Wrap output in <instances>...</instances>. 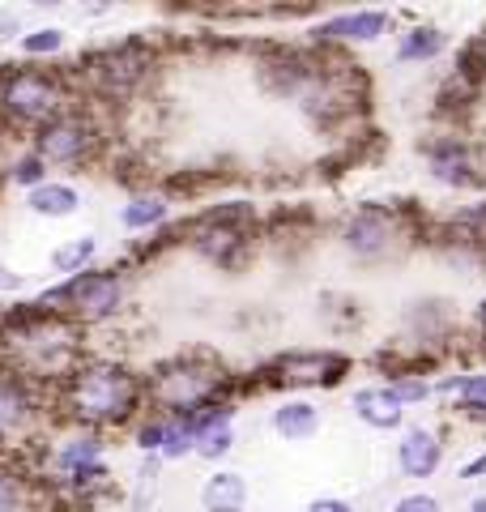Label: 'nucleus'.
Instances as JSON below:
<instances>
[{"label":"nucleus","instance_id":"5701e85b","mask_svg":"<svg viewBox=\"0 0 486 512\" xmlns=\"http://www.w3.org/2000/svg\"><path fill=\"white\" fill-rule=\"evenodd\" d=\"M26 210L39 214V218H69L81 210V192L64 180H47L43 188L26 192Z\"/></svg>","mask_w":486,"mask_h":512},{"label":"nucleus","instance_id":"2f4dec72","mask_svg":"<svg viewBox=\"0 0 486 512\" xmlns=\"http://www.w3.org/2000/svg\"><path fill=\"white\" fill-rule=\"evenodd\" d=\"M231 448H235V427H218V431H209V436H201L197 457L201 461H222V457H231Z\"/></svg>","mask_w":486,"mask_h":512},{"label":"nucleus","instance_id":"b1692460","mask_svg":"<svg viewBox=\"0 0 486 512\" xmlns=\"http://www.w3.org/2000/svg\"><path fill=\"white\" fill-rule=\"evenodd\" d=\"M99 256V239L94 235H77L73 244H64L52 252V269L60 278H77V274H86V269H94L90 261Z\"/></svg>","mask_w":486,"mask_h":512},{"label":"nucleus","instance_id":"c85d7f7f","mask_svg":"<svg viewBox=\"0 0 486 512\" xmlns=\"http://www.w3.org/2000/svg\"><path fill=\"white\" fill-rule=\"evenodd\" d=\"M162 440H167V414H145V419L133 427V444L141 448L145 457H154V453H162Z\"/></svg>","mask_w":486,"mask_h":512},{"label":"nucleus","instance_id":"f3484780","mask_svg":"<svg viewBox=\"0 0 486 512\" xmlns=\"http://www.w3.org/2000/svg\"><path fill=\"white\" fill-rule=\"evenodd\" d=\"M350 410L371 431H401L405 423V402L393 393V384H363V389H354Z\"/></svg>","mask_w":486,"mask_h":512},{"label":"nucleus","instance_id":"f257e3e1","mask_svg":"<svg viewBox=\"0 0 486 512\" xmlns=\"http://www.w3.org/2000/svg\"><path fill=\"white\" fill-rule=\"evenodd\" d=\"M0 359L56 393L86 359L81 355V325L73 316L47 308L43 299L9 308L0 316Z\"/></svg>","mask_w":486,"mask_h":512},{"label":"nucleus","instance_id":"423d86ee","mask_svg":"<svg viewBox=\"0 0 486 512\" xmlns=\"http://www.w3.org/2000/svg\"><path fill=\"white\" fill-rule=\"evenodd\" d=\"M184 239L197 248L201 261L218 269H239L248 265V256L256 248V210L248 201L214 205V210H205L188 222Z\"/></svg>","mask_w":486,"mask_h":512},{"label":"nucleus","instance_id":"7ed1b4c3","mask_svg":"<svg viewBox=\"0 0 486 512\" xmlns=\"http://www.w3.org/2000/svg\"><path fill=\"white\" fill-rule=\"evenodd\" d=\"M239 376H231L218 355L209 350H188V355H171L150 367L145 376V393H150L154 414H201L209 406L231 402Z\"/></svg>","mask_w":486,"mask_h":512},{"label":"nucleus","instance_id":"412c9836","mask_svg":"<svg viewBox=\"0 0 486 512\" xmlns=\"http://www.w3.org/2000/svg\"><path fill=\"white\" fill-rule=\"evenodd\" d=\"M448 52V30L435 22H414L405 35L397 39V60L401 64H431Z\"/></svg>","mask_w":486,"mask_h":512},{"label":"nucleus","instance_id":"6ab92c4d","mask_svg":"<svg viewBox=\"0 0 486 512\" xmlns=\"http://www.w3.org/2000/svg\"><path fill=\"white\" fill-rule=\"evenodd\" d=\"M273 436L286 440V444H303V440H312L320 423H324V414L316 402H307V397H286V402H278V410H273Z\"/></svg>","mask_w":486,"mask_h":512},{"label":"nucleus","instance_id":"9b49d317","mask_svg":"<svg viewBox=\"0 0 486 512\" xmlns=\"http://www.w3.org/2000/svg\"><path fill=\"white\" fill-rule=\"evenodd\" d=\"M35 150L47 167H86L94 150H99V128H94V120H86L81 111H64L60 120L43 124L35 133Z\"/></svg>","mask_w":486,"mask_h":512},{"label":"nucleus","instance_id":"c756f323","mask_svg":"<svg viewBox=\"0 0 486 512\" xmlns=\"http://www.w3.org/2000/svg\"><path fill=\"white\" fill-rule=\"evenodd\" d=\"M384 384H393V393L405 402V410L435 397V380H427V376H401V380H384Z\"/></svg>","mask_w":486,"mask_h":512},{"label":"nucleus","instance_id":"4468645a","mask_svg":"<svg viewBox=\"0 0 486 512\" xmlns=\"http://www.w3.org/2000/svg\"><path fill=\"white\" fill-rule=\"evenodd\" d=\"M393 30V13L388 9H354V13H337V18H324L307 30V43L312 47H337L346 52L354 43H376Z\"/></svg>","mask_w":486,"mask_h":512},{"label":"nucleus","instance_id":"9d476101","mask_svg":"<svg viewBox=\"0 0 486 512\" xmlns=\"http://www.w3.org/2000/svg\"><path fill=\"white\" fill-rule=\"evenodd\" d=\"M350 355L342 350H282L265 367V389H337L350 376Z\"/></svg>","mask_w":486,"mask_h":512},{"label":"nucleus","instance_id":"6e6552de","mask_svg":"<svg viewBox=\"0 0 486 512\" xmlns=\"http://www.w3.org/2000/svg\"><path fill=\"white\" fill-rule=\"evenodd\" d=\"M154 73V52L145 43H116L94 52L86 64L77 69V77L86 82L90 99H111V103H128Z\"/></svg>","mask_w":486,"mask_h":512},{"label":"nucleus","instance_id":"0eeeda50","mask_svg":"<svg viewBox=\"0 0 486 512\" xmlns=\"http://www.w3.org/2000/svg\"><path fill=\"white\" fill-rule=\"evenodd\" d=\"M47 308H56L64 316H73L81 329L86 325H107L124 312V299H128V278L120 269H86L77 278H64L56 282L52 291L39 295Z\"/></svg>","mask_w":486,"mask_h":512},{"label":"nucleus","instance_id":"7c9ffc66","mask_svg":"<svg viewBox=\"0 0 486 512\" xmlns=\"http://www.w3.org/2000/svg\"><path fill=\"white\" fill-rule=\"evenodd\" d=\"M167 466L158 453L154 457H145L141 461V474H137V495H133V508L141 512V508H150V500H154V487H158V470Z\"/></svg>","mask_w":486,"mask_h":512},{"label":"nucleus","instance_id":"1a4fd4ad","mask_svg":"<svg viewBox=\"0 0 486 512\" xmlns=\"http://www.w3.org/2000/svg\"><path fill=\"white\" fill-rule=\"evenodd\" d=\"M418 154H423L431 180L452 192H469L486 184V163L465 128H440L427 141H418Z\"/></svg>","mask_w":486,"mask_h":512},{"label":"nucleus","instance_id":"4be33fe9","mask_svg":"<svg viewBox=\"0 0 486 512\" xmlns=\"http://www.w3.org/2000/svg\"><path fill=\"white\" fill-rule=\"evenodd\" d=\"M120 222L128 231H158L162 222H171V197L167 192H154V188H141L124 201Z\"/></svg>","mask_w":486,"mask_h":512},{"label":"nucleus","instance_id":"a211bd4d","mask_svg":"<svg viewBox=\"0 0 486 512\" xmlns=\"http://www.w3.org/2000/svg\"><path fill=\"white\" fill-rule=\"evenodd\" d=\"M435 397L452 402V419L469 427H486V372H457L435 380Z\"/></svg>","mask_w":486,"mask_h":512},{"label":"nucleus","instance_id":"f8f14e48","mask_svg":"<svg viewBox=\"0 0 486 512\" xmlns=\"http://www.w3.org/2000/svg\"><path fill=\"white\" fill-rule=\"evenodd\" d=\"M43 410H52V389H43L0 359V444L9 436H26L43 419Z\"/></svg>","mask_w":486,"mask_h":512},{"label":"nucleus","instance_id":"a878e982","mask_svg":"<svg viewBox=\"0 0 486 512\" xmlns=\"http://www.w3.org/2000/svg\"><path fill=\"white\" fill-rule=\"evenodd\" d=\"M162 461H184L197 457V431H192L188 414H167V440H162Z\"/></svg>","mask_w":486,"mask_h":512},{"label":"nucleus","instance_id":"ea45409f","mask_svg":"<svg viewBox=\"0 0 486 512\" xmlns=\"http://www.w3.org/2000/svg\"><path fill=\"white\" fill-rule=\"evenodd\" d=\"M465 512H486V491L482 495H474V500H469V508Z\"/></svg>","mask_w":486,"mask_h":512},{"label":"nucleus","instance_id":"39448f33","mask_svg":"<svg viewBox=\"0 0 486 512\" xmlns=\"http://www.w3.org/2000/svg\"><path fill=\"white\" fill-rule=\"evenodd\" d=\"M69 111V82L35 64H0V124L39 128Z\"/></svg>","mask_w":486,"mask_h":512},{"label":"nucleus","instance_id":"72a5a7b5","mask_svg":"<svg viewBox=\"0 0 486 512\" xmlns=\"http://www.w3.org/2000/svg\"><path fill=\"white\" fill-rule=\"evenodd\" d=\"M469 333H474L478 350H486V295L474 303V316H469Z\"/></svg>","mask_w":486,"mask_h":512},{"label":"nucleus","instance_id":"393cba45","mask_svg":"<svg viewBox=\"0 0 486 512\" xmlns=\"http://www.w3.org/2000/svg\"><path fill=\"white\" fill-rule=\"evenodd\" d=\"M0 512H39L35 483L22 470L0 466Z\"/></svg>","mask_w":486,"mask_h":512},{"label":"nucleus","instance_id":"e433bc0d","mask_svg":"<svg viewBox=\"0 0 486 512\" xmlns=\"http://www.w3.org/2000/svg\"><path fill=\"white\" fill-rule=\"evenodd\" d=\"M13 35H26V30H22V18H18V13H0V39H13Z\"/></svg>","mask_w":486,"mask_h":512},{"label":"nucleus","instance_id":"2eb2a0df","mask_svg":"<svg viewBox=\"0 0 486 512\" xmlns=\"http://www.w3.org/2000/svg\"><path fill=\"white\" fill-rule=\"evenodd\" d=\"M107 457V440L99 431H81L73 427L69 436H60L56 444H47V466H52L56 483H69V478L86 474V470H99Z\"/></svg>","mask_w":486,"mask_h":512},{"label":"nucleus","instance_id":"4c0bfd02","mask_svg":"<svg viewBox=\"0 0 486 512\" xmlns=\"http://www.w3.org/2000/svg\"><path fill=\"white\" fill-rule=\"evenodd\" d=\"M22 286H26V282H22L18 274H13L9 265H0V291H22Z\"/></svg>","mask_w":486,"mask_h":512},{"label":"nucleus","instance_id":"c9c22d12","mask_svg":"<svg viewBox=\"0 0 486 512\" xmlns=\"http://www.w3.org/2000/svg\"><path fill=\"white\" fill-rule=\"evenodd\" d=\"M461 478H465V483H474V478H486V448H482L478 457H469V461H465V466H461Z\"/></svg>","mask_w":486,"mask_h":512},{"label":"nucleus","instance_id":"f704fd0d","mask_svg":"<svg viewBox=\"0 0 486 512\" xmlns=\"http://www.w3.org/2000/svg\"><path fill=\"white\" fill-rule=\"evenodd\" d=\"M303 512H354V504L342 500V495H320V500H312Z\"/></svg>","mask_w":486,"mask_h":512},{"label":"nucleus","instance_id":"f03ea898","mask_svg":"<svg viewBox=\"0 0 486 512\" xmlns=\"http://www.w3.org/2000/svg\"><path fill=\"white\" fill-rule=\"evenodd\" d=\"M52 410L81 431H116L150 414L145 376L116 359H81L77 372L52 393Z\"/></svg>","mask_w":486,"mask_h":512},{"label":"nucleus","instance_id":"20e7f679","mask_svg":"<svg viewBox=\"0 0 486 512\" xmlns=\"http://www.w3.org/2000/svg\"><path fill=\"white\" fill-rule=\"evenodd\" d=\"M337 244L354 265H388L401 261L414 244H431L427 227H418V210H401V205L363 201L350 210L337 227Z\"/></svg>","mask_w":486,"mask_h":512},{"label":"nucleus","instance_id":"cd10ccee","mask_svg":"<svg viewBox=\"0 0 486 512\" xmlns=\"http://www.w3.org/2000/svg\"><path fill=\"white\" fill-rule=\"evenodd\" d=\"M47 171H52V167H47L35 150H26V154L13 158V167H9V184H18V188H26V192H35V188H43V184H47Z\"/></svg>","mask_w":486,"mask_h":512},{"label":"nucleus","instance_id":"dca6fc26","mask_svg":"<svg viewBox=\"0 0 486 512\" xmlns=\"http://www.w3.org/2000/svg\"><path fill=\"white\" fill-rule=\"evenodd\" d=\"M444 466V436L435 427H423V423H414V427H405L401 431V440H397V470L405 478H435Z\"/></svg>","mask_w":486,"mask_h":512},{"label":"nucleus","instance_id":"ddd939ff","mask_svg":"<svg viewBox=\"0 0 486 512\" xmlns=\"http://www.w3.org/2000/svg\"><path fill=\"white\" fill-rule=\"evenodd\" d=\"M401 325H405V338H410V346L427 350V355H440V359H444L448 342L457 338V312H452V303L440 299V295L414 299L410 308H405Z\"/></svg>","mask_w":486,"mask_h":512},{"label":"nucleus","instance_id":"aec40b11","mask_svg":"<svg viewBox=\"0 0 486 512\" xmlns=\"http://www.w3.org/2000/svg\"><path fill=\"white\" fill-rule=\"evenodd\" d=\"M205 512H248V478L239 470H214L201 483Z\"/></svg>","mask_w":486,"mask_h":512},{"label":"nucleus","instance_id":"58836bf2","mask_svg":"<svg viewBox=\"0 0 486 512\" xmlns=\"http://www.w3.org/2000/svg\"><path fill=\"white\" fill-rule=\"evenodd\" d=\"M474 47H478V56H482V64H486V26H482L478 35H474Z\"/></svg>","mask_w":486,"mask_h":512},{"label":"nucleus","instance_id":"473e14b6","mask_svg":"<svg viewBox=\"0 0 486 512\" xmlns=\"http://www.w3.org/2000/svg\"><path fill=\"white\" fill-rule=\"evenodd\" d=\"M388 512H444V504L435 500L431 491H405L401 500H393V508Z\"/></svg>","mask_w":486,"mask_h":512},{"label":"nucleus","instance_id":"bb28decb","mask_svg":"<svg viewBox=\"0 0 486 512\" xmlns=\"http://www.w3.org/2000/svg\"><path fill=\"white\" fill-rule=\"evenodd\" d=\"M18 43L30 60H47V56H60L64 47H69V35H64V26H39V30H26Z\"/></svg>","mask_w":486,"mask_h":512}]
</instances>
